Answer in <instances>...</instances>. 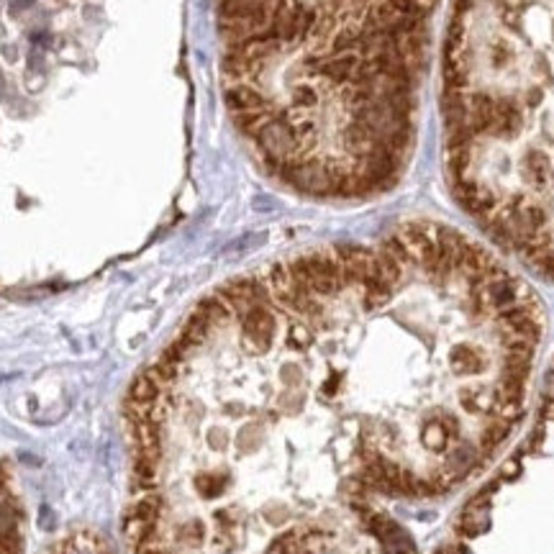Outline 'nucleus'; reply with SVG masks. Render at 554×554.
Instances as JSON below:
<instances>
[{"mask_svg":"<svg viewBox=\"0 0 554 554\" xmlns=\"http://www.w3.org/2000/svg\"><path fill=\"white\" fill-rule=\"evenodd\" d=\"M23 5H31V0H19V3H13V8H23Z\"/></svg>","mask_w":554,"mask_h":554,"instance_id":"4","label":"nucleus"},{"mask_svg":"<svg viewBox=\"0 0 554 554\" xmlns=\"http://www.w3.org/2000/svg\"><path fill=\"white\" fill-rule=\"evenodd\" d=\"M441 131L462 213L554 282V0H452Z\"/></svg>","mask_w":554,"mask_h":554,"instance_id":"3","label":"nucleus"},{"mask_svg":"<svg viewBox=\"0 0 554 554\" xmlns=\"http://www.w3.org/2000/svg\"><path fill=\"white\" fill-rule=\"evenodd\" d=\"M437 5L218 0L226 108L277 183L323 200H365L400 183Z\"/></svg>","mask_w":554,"mask_h":554,"instance_id":"2","label":"nucleus"},{"mask_svg":"<svg viewBox=\"0 0 554 554\" xmlns=\"http://www.w3.org/2000/svg\"><path fill=\"white\" fill-rule=\"evenodd\" d=\"M546 334L526 277L408 221L205 295L126 398L134 554H416L521 426Z\"/></svg>","mask_w":554,"mask_h":554,"instance_id":"1","label":"nucleus"}]
</instances>
